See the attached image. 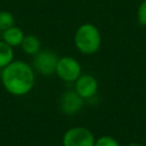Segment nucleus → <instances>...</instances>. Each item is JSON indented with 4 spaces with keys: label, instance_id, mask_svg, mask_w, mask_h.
Here are the masks:
<instances>
[{
    "label": "nucleus",
    "instance_id": "4468645a",
    "mask_svg": "<svg viewBox=\"0 0 146 146\" xmlns=\"http://www.w3.org/2000/svg\"><path fill=\"white\" fill-rule=\"evenodd\" d=\"M127 146H141V145H139V144H137V143H131V144H128Z\"/></svg>",
    "mask_w": 146,
    "mask_h": 146
},
{
    "label": "nucleus",
    "instance_id": "39448f33",
    "mask_svg": "<svg viewBox=\"0 0 146 146\" xmlns=\"http://www.w3.org/2000/svg\"><path fill=\"white\" fill-rule=\"evenodd\" d=\"M59 56L49 49H41L33 56L32 67L41 75L50 76L55 74Z\"/></svg>",
    "mask_w": 146,
    "mask_h": 146
},
{
    "label": "nucleus",
    "instance_id": "ddd939ff",
    "mask_svg": "<svg viewBox=\"0 0 146 146\" xmlns=\"http://www.w3.org/2000/svg\"><path fill=\"white\" fill-rule=\"evenodd\" d=\"M137 17H138V23L140 25H146V0H144L139 5L138 11H137Z\"/></svg>",
    "mask_w": 146,
    "mask_h": 146
},
{
    "label": "nucleus",
    "instance_id": "423d86ee",
    "mask_svg": "<svg viewBox=\"0 0 146 146\" xmlns=\"http://www.w3.org/2000/svg\"><path fill=\"white\" fill-rule=\"evenodd\" d=\"M84 105V99L75 90H67L59 98V108L65 115L78 114Z\"/></svg>",
    "mask_w": 146,
    "mask_h": 146
},
{
    "label": "nucleus",
    "instance_id": "20e7f679",
    "mask_svg": "<svg viewBox=\"0 0 146 146\" xmlns=\"http://www.w3.org/2000/svg\"><path fill=\"white\" fill-rule=\"evenodd\" d=\"M94 133L86 127H72L67 129L62 138L63 146H94Z\"/></svg>",
    "mask_w": 146,
    "mask_h": 146
},
{
    "label": "nucleus",
    "instance_id": "f8f14e48",
    "mask_svg": "<svg viewBox=\"0 0 146 146\" xmlns=\"http://www.w3.org/2000/svg\"><path fill=\"white\" fill-rule=\"evenodd\" d=\"M94 146H120V144L111 136H102L95 140Z\"/></svg>",
    "mask_w": 146,
    "mask_h": 146
},
{
    "label": "nucleus",
    "instance_id": "f03ea898",
    "mask_svg": "<svg viewBox=\"0 0 146 146\" xmlns=\"http://www.w3.org/2000/svg\"><path fill=\"white\" fill-rule=\"evenodd\" d=\"M73 40L78 51L83 55H94L102 46L100 31L91 23L81 24L74 32Z\"/></svg>",
    "mask_w": 146,
    "mask_h": 146
},
{
    "label": "nucleus",
    "instance_id": "7ed1b4c3",
    "mask_svg": "<svg viewBox=\"0 0 146 146\" xmlns=\"http://www.w3.org/2000/svg\"><path fill=\"white\" fill-rule=\"evenodd\" d=\"M55 74L64 82H75L82 74V67L79 60L72 56H63L58 58Z\"/></svg>",
    "mask_w": 146,
    "mask_h": 146
},
{
    "label": "nucleus",
    "instance_id": "9d476101",
    "mask_svg": "<svg viewBox=\"0 0 146 146\" xmlns=\"http://www.w3.org/2000/svg\"><path fill=\"white\" fill-rule=\"evenodd\" d=\"M14 48L6 43L3 40H0V68L2 70L14 60Z\"/></svg>",
    "mask_w": 146,
    "mask_h": 146
},
{
    "label": "nucleus",
    "instance_id": "9b49d317",
    "mask_svg": "<svg viewBox=\"0 0 146 146\" xmlns=\"http://www.w3.org/2000/svg\"><path fill=\"white\" fill-rule=\"evenodd\" d=\"M15 25V17L8 10H0V33Z\"/></svg>",
    "mask_w": 146,
    "mask_h": 146
},
{
    "label": "nucleus",
    "instance_id": "6e6552de",
    "mask_svg": "<svg viewBox=\"0 0 146 146\" xmlns=\"http://www.w3.org/2000/svg\"><path fill=\"white\" fill-rule=\"evenodd\" d=\"M24 36H25V34H24L23 30L21 27L16 26V25H14V26H11V27L1 32L2 40L6 43H8L9 46H11L13 48L18 47V46L21 47V43H22Z\"/></svg>",
    "mask_w": 146,
    "mask_h": 146
},
{
    "label": "nucleus",
    "instance_id": "f257e3e1",
    "mask_svg": "<svg viewBox=\"0 0 146 146\" xmlns=\"http://www.w3.org/2000/svg\"><path fill=\"white\" fill-rule=\"evenodd\" d=\"M0 81L5 90L17 97L31 92L35 84V71L24 60H13L1 70Z\"/></svg>",
    "mask_w": 146,
    "mask_h": 146
},
{
    "label": "nucleus",
    "instance_id": "0eeeda50",
    "mask_svg": "<svg viewBox=\"0 0 146 146\" xmlns=\"http://www.w3.org/2000/svg\"><path fill=\"white\" fill-rule=\"evenodd\" d=\"M74 90L84 100L90 99L98 90V81L91 74H81L74 82Z\"/></svg>",
    "mask_w": 146,
    "mask_h": 146
},
{
    "label": "nucleus",
    "instance_id": "1a4fd4ad",
    "mask_svg": "<svg viewBox=\"0 0 146 146\" xmlns=\"http://www.w3.org/2000/svg\"><path fill=\"white\" fill-rule=\"evenodd\" d=\"M21 48L22 50L30 56H34L36 52H39L41 50V42L40 39L36 35L33 34H27L24 36L22 43H21Z\"/></svg>",
    "mask_w": 146,
    "mask_h": 146
}]
</instances>
